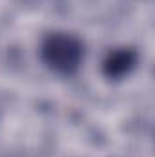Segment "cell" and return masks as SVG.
Here are the masks:
<instances>
[{
    "mask_svg": "<svg viewBox=\"0 0 155 157\" xmlns=\"http://www.w3.org/2000/svg\"><path fill=\"white\" fill-rule=\"evenodd\" d=\"M42 62L60 75L75 73L84 59V44L70 33L55 31L42 40L40 46Z\"/></svg>",
    "mask_w": 155,
    "mask_h": 157,
    "instance_id": "1",
    "label": "cell"
},
{
    "mask_svg": "<svg viewBox=\"0 0 155 157\" xmlns=\"http://www.w3.org/2000/svg\"><path fill=\"white\" fill-rule=\"evenodd\" d=\"M139 55L133 48H119L110 51L102 60V75L110 80H119L131 73L137 66Z\"/></svg>",
    "mask_w": 155,
    "mask_h": 157,
    "instance_id": "2",
    "label": "cell"
}]
</instances>
